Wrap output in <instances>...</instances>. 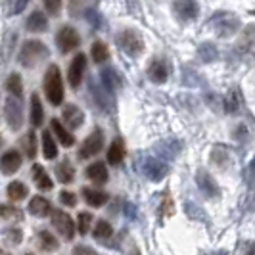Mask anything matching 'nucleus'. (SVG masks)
Returning a JSON list of instances; mask_svg holds the SVG:
<instances>
[{"mask_svg":"<svg viewBox=\"0 0 255 255\" xmlns=\"http://www.w3.org/2000/svg\"><path fill=\"white\" fill-rule=\"evenodd\" d=\"M21 167V153L17 150H8L0 157V171L4 175H13Z\"/></svg>","mask_w":255,"mask_h":255,"instance_id":"obj_14","label":"nucleus"},{"mask_svg":"<svg viewBox=\"0 0 255 255\" xmlns=\"http://www.w3.org/2000/svg\"><path fill=\"white\" fill-rule=\"evenodd\" d=\"M4 117L12 130H19L23 127V104L15 96H8L4 100Z\"/></svg>","mask_w":255,"mask_h":255,"instance_id":"obj_5","label":"nucleus"},{"mask_svg":"<svg viewBox=\"0 0 255 255\" xmlns=\"http://www.w3.org/2000/svg\"><path fill=\"white\" fill-rule=\"evenodd\" d=\"M27 31H31V33H44L46 29H48V19H46V15L42 12H33L29 17H27Z\"/></svg>","mask_w":255,"mask_h":255,"instance_id":"obj_25","label":"nucleus"},{"mask_svg":"<svg viewBox=\"0 0 255 255\" xmlns=\"http://www.w3.org/2000/svg\"><path fill=\"white\" fill-rule=\"evenodd\" d=\"M242 255H255V242H246L242 246Z\"/></svg>","mask_w":255,"mask_h":255,"instance_id":"obj_50","label":"nucleus"},{"mask_svg":"<svg viewBox=\"0 0 255 255\" xmlns=\"http://www.w3.org/2000/svg\"><path fill=\"white\" fill-rule=\"evenodd\" d=\"M196 184H198V188L202 190V194H204L205 198H211L213 200V198H219V194H221L219 184L205 169H200L196 173Z\"/></svg>","mask_w":255,"mask_h":255,"instance_id":"obj_13","label":"nucleus"},{"mask_svg":"<svg viewBox=\"0 0 255 255\" xmlns=\"http://www.w3.org/2000/svg\"><path fill=\"white\" fill-rule=\"evenodd\" d=\"M52 227L60 232V236L65 238V240H73L77 232V225L75 221L65 213L64 209H52Z\"/></svg>","mask_w":255,"mask_h":255,"instance_id":"obj_6","label":"nucleus"},{"mask_svg":"<svg viewBox=\"0 0 255 255\" xmlns=\"http://www.w3.org/2000/svg\"><path fill=\"white\" fill-rule=\"evenodd\" d=\"M44 94L52 106H62L64 102V81L56 64H52L44 73Z\"/></svg>","mask_w":255,"mask_h":255,"instance_id":"obj_2","label":"nucleus"},{"mask_svg":"<svg viewBox=\"0 0 255 255\" xmlns=\"http://www.w3.org/2000/svg\"><path fill=\"white\" fill-rule=\"evenodd\" d=\"M90 56H92L94 64H106V62L110 60V50H108L106 42L96 40V42L92 44V48H90Z\"/></svg>","mask_w":255,"mask_h":255,"instance_id":"obj_34","label":"nucleus"},{"mask_svg":"<svg viewBox=\"0 0 255 255\" xmlns=\"http://www.w3.org/2000/svg\"><path fill=\"white\" fill-rule=\"evenodd\" d=\"M0 219H4V221H21L23 213L13 205L0 204Z\"/></svg>","mask_w":255,"mask_h":255,"instance_id":"obj_38","label":"nucleus"},{"mask_svg":"<svg viewBox=\"0 0 255 255\" xmlns=\"http://www.w3.org/2000/svg\"><path fill=\"white\" fill-rule=\"evenodd\" d=\"M27 2H29V0H15V4H13V6H15V8H13V13L23 12L27 6Z\"/></svg>","mask_w":255,"mask_h":255,"instance_id":"obj_51","label":"nucleus"},{"mask_svg":"<svg viewBox=\"0 0 255 255\" xmlns=\"http://www.w3.org/2000/svg\"><path fill=\"white\" fill-rule=\"evenodd\" d=\"M117 42L121 46V50L125 52L130 58H136L144 52V40H142L140 33L134 31V29H125L119 33L117 37Z\"/></svg>","mask_w":255,"mask_h":255,"instance_id":"obj_4","label":"nucleus"},{"mask_svg":"<svg viewBox=\"0 0 255 255\" xmlns=\"http://www.w3.org/2000/svg\"><path fill=\"white\" fill-rule=\"evenodd\" d=\"M73 255H96V252L90 250V248H87V246H79V248H75Z\"/></svg>","mask_w":255,"mask_h":255,"instance_id":"obj_49","label":"nucleus"},{"mask_svg":"<svg viewBox=\"0 0 255 255\" xmlns=\"http://www.w3.org/2000/svg\"><path fill=\"white\" fill-rule=\"evenodd\" d=\"M6 236L10 238V244H13V246H17V244L23 240V232L19 229H10L6 232Z\"/></svg>","mask_w":255,"mask_h":255,"instance_id":"obj_46","label":"nucleus"},{"mask_svg":"<svg viewBox=\"0 0 255 255\" xmlns=\"http://www.w3.org/2000/svg\"><path fill=\"white\" fill-rule=\"evenodd\" d=\"M62 117H64V123L67 128H79L83 123H85V114L77 108L75 104H67L62 112Z\"/></svg>","mask_w":255,"mask_h":255,"instance_id":"obj_17","label":"nucleus"},{"mask_svg":"<svg viewBox=\"0 0 255 255\" xmlns=\"http://www.w3.org/2000/svg\"><path fill=\"white\" fill-rule=\"evenodd\" d=\"M198 81H202V77L198 75L196 71H192V69H188V67H184V85L194 87V85H200Z\"/></svg>","mask_w":255,"mask_h":255,"instance_id":"obj_44","label":"nucleus"},{"mask_svg":"<svg viewBox=\"0 0 255 255\" xmlns=\"http://www.w3.org/2000/svg\"><path fill=\"white\" fill-rule=\"evenodd\" d=\"M207 104L215 110V112H225V98L223 96H217V94H207Z\"/></svg>","mask_w":255,"mask_h":255,"instance_id":"obj_43","label":"nucleus"},{"mask_svg":"<svg viewBox=\"0 0 255 255\" xmlns=\"http://www.w3.org/2000/svg\"><path fill=\"white\" fill-rule=\"evenodd\" d=\"M25 255H33V254H25Z\"/></svg>","mask_w":255,"mask_h":255,"instance_id":"obj_53","label":"nucleus"},{"mask_svg":"<svg viewBox=\"0 0 255 255\" xmlns=\"http://www.w3.org/2000/svg\"><path fill=\"white\" fill-rule=\"evenodd\" d=\"M100 81H102V87L108 92H115V90L123 87V79L114 67H102L100 69Z\"/></svg>","mask_w":255,"mask_h":255,"instance_id":"obj_16","label":"nucleus"},{"mask_svg":"<svg viewBox=\"0 0 255 255\" xmlns=\"http://www.w3.org/2000/svg\"><path fill=\"white\" fill-rule=\"evenodd\" d=\"M148 77L155 85L165 83L167 79H169V64H167L165 60H159V58L152 60V64L148 67Z\"/></svg>","mask_w":255,"mask_h":255,"instance_id":"obj_15","label":"nucleus"},{"mask_svg":"<svg viewBox=\"0 0 255 255\" xmlns=\"http://www.w3.org/2000/svg\"><path fill=\"white\" fill-rule=\"evenodd\" d=\"M240 104H242V94L238 92L236 89H232L225 96V112L230 115L238 114V110H240Z\"/></svg>","mask_w":255,"mask_h":255,"instance_id":"obj_33","label":"nucleus"},{"mask_svg":"<svg viewBox=\"0 0 255 255\" xmlns=\"http://www.w3.org/2000/svg\"><path fill=\"white\" fill-rule=\"evenodd\" d=\"M209 27L221 38L234 37L238 33V29H240V17L232 12H217L211 15Z\"/></svg>","mask_w":255,"mask_h":255,"instance_id":"obj_1","label":"nucleus"},{"mask_svg":"<svg viewBox=\"0 0 255 255\" xmlns=\"http://www.w3.org/2000/svg\"><path fill=\"white\" fill-rule=\"evenodd\" d=\"M211 159H213V163L215 165H219L221 169H225V167L229 165V152L225 150V148H221V146H217V148H213V152H211Z\"/></svg>","mask_w":255,"mask_h":255,"instance_id":"obj_39","label":"nucleus"},{"mask_svg":"<svg viewBox=\"0 0 255 255\" xmlns=\"http://www.w3.org/2000/svg\"><path fill=\"white\" fill-rule=\"evenodd\" d=\"M104 148V132L102 128H94L89 136L85 138L83 146L79 148V157L81 159H89V157H94L102 152Z\"/></svg>","mask_w":255,"mask_h":255,"instance_id":"obj_7","label":"nucleus"},{"mask_svg":"<svg viewBox=\"0 0 255 255\" xmlns=\"http://www.w3.org/2000/svg\"><path fill=\"white\" fill-rule=\"evenodd\" d=\"M85 175H87V179L92 180L94 184H106L108 182V179H110V173H108V167H106V163H102V161H94V163H90L89 167H87V171H85Z\"/></svg>","mask_w":255,"mask_h":255,"instance_id":"obj_20","label":"nucleus"},{"mask_svg":"<svg viewBox=\"0 0 255 255\" xmlns=\"http://www.w3.org/2000/svg\"><path fill=\"white\" fill-rule=\"evenodd\" d=\"M19 144H21V150L29 159L37 157V134H35V130H27Z\"/></svg>","mask_w":255,"mask_h":255,"instance_id":"obj_28","label":"nucleus"},{"mask_svg":"<svg viewBox=\"0 0 255 255\" xmlns=\"http://www.w3.org/2000/svg\"><path fill=\"white\" fill-rule=\"evenodd\" d=\"M92 215H90L89 211H81L79 215H77V221H75V225H77V232L81 234V236H85V234H89V230H90V225H92Z\"/></svg>","mask_w":255,"mask_h":255,"instance_id":"obj_37","label":"nucleus"},{"mask_svg":"<svg viewBox=\"0 0 255 255\" xmlns=\"http://www.w3.org/2000/svg\"><path fill=\"white\" fill-rule=\"evenodd\" d=\"M234 138L236 140H246L248 138V128L244 127V125H238L236 130H234Z\"/></svg>","mask_w":255,"mask_h":255,"instance_id":"obj_47","label":"nucleus"},{"mask_svg":"<svg viewBox=\"0 0 255 255\" xmlns=\"http://www.w3.org/2000/svg\"><path fill=\"white\" fill-rule=\"evenodd\" d=\"M92 234H94V238H96V240H108V238H112V236H114V227H112L108 221L100 219L98 223H94V230H92Z\"/></svg>","mask_w":255,"mask_h":255,"instance_id":"obj_35","label":"nucleus"},{"mask_svg":"<svg viewBox=\"0 0 255 255\" xmlns=\"http://www.w3.org/2000/svg\"><path fill=\"white\" fill-rule=\"evenodd\" d=\"M6 194H8V198H10L12 202H21V200H25V198H27L29 188H27L21 180H13V182H10V184H8Z\"/></svg>","mask_w":255,"mask_h":255,"instance_id":"obj_31","label":"nucleus"},{"mask_svg":"<svg viewBox=\"0 0 255 255\" xmlns=\"http://www.w3.org/2000/svg\"><path fill=\"white\" fill-rule=\"evenodd\" d=\"M60 204L67 205V207H75L77 205V194L71 190H62L60 192Z\"/></svg>","mask_w":255,"mask_h":255,"instance_id":"obj_41","label":"nucleus"},{"mask_svg":"<svg viewBox=\"0 0 255 255\" xmlns=\"http://www.w3.org/2000/svg\"><path fill=\"white\" fill-rule=\"evenodd\" d=\"M123 159H125V144L121 138H115L108 150V163L119 165V163H123Z\"/></svg>","mask_w":255,"mask_h":255,"instance_id":"obj_27","label":"nucleus"},{"mask_svg":"<svg viewBox=\"0 0 255 255\" xmlns=\"http://www.w3.org/2000/svg\"><path fill=\"white\" fill-rule=\"evenodd\" d=\"M31 177H33V182L37 184L38 190L48 192L54 188V180L50 179V175L46 173V169H44L42 165L35 163V165L31 167Z\"/></svg>","mask_w":255,"mask_h":255,"instance_id":"obj_19","label":"nucleus"},{"mask_svg":"<svg viewBox=\"0 0 255 255\" xmlns=\"http://www.w3.org/2000/svg\"><path fill=\"white\" fill-rule=\"evenodd\" d=\"M56 44L62 54H67V52L75 50L77 46L81 44V37L77 33L75 27L71 25H64L60 31H58V37H56Z\"/></svg>","mask_w":255,"mask_h":255,"instance_id":"obj_8","label":"nucleus"},{"mask_svg":"<svg viewBox=\"0 0 255 255\" xmlns=\"http://www.w3.org/2000/svg\"><path fill=\"white\" fill-rule=\"evenodd\" d=\"M0 255H10V254H4V252H0Z\"/></svg>","mask_w":255,"mask_h":255,"instance_id":"obj_52","label":"nucleus"},{"mask_svg":"<svg viewBox=\"0 0 255 255\" xmlns=\"http://www.w3.org/2000/svg\"><path fill=\"white\" fill-rule=\"evenodd\" d=\"M142 171H144V175L150 180L159 182V180H163L167 177L169 165H167L165 161L157 159V157H146L144 163H142Z\"/></svg>","mask_w":255,"mask_h":255,"instance_id":"obj_10","label":"nucleus"},{"mask_svg":"<svg viewBox=\"0 0 255 255\" xmlns=\"http://www.w3.org/2000/svg\"><path fill=\"white\" fill-rule=\"evenodd\" d=\"M85 19H87L94 29H102L104 27L102 13L98 12V10H94V8H87V10H85Z\"/></svg>","mask_w":255,"mask_h":255,"instance_id":"obj_40","label":"nucleus"},{"mask_svg":"<svg viewBox=\"0 0 255 255\" xmlns=\"http://www.w3.org/2000/svg\"><path fill=\"white\" fill-rule=\"evenodd\" d=\"M37 240H38L40 250H44V252H58V248H60L58 238L52 234L50 230H40L37 236Z\"/></svg>","mask_w":255,"mask_h":255,"instance_id":"obj_29","label":"nucleus"},{"mask_svg":"<svg viewBox=\"0 0 255 255\" xmlns=\"http://www.w3.org/2000/svg\"><path fill=\"white\" fill-rule=\"evenodd\" d=\"M29 213L33 215V217H48V215H52V204L44 198V196H35V198H31V202H29Z\"/></svg>","mask_w":255,"mask_h":255,"instance_id":"obj_18","label":"nucleus"},{"mask_svg":"<svg viewBox=\"0 0 255 255\" xmlns=\"http://www.w3.org/2000/svg\"><path fill=\"white\" fill-rule=\"evenodd\" d=\"M50 128H52V132L56 134V138L60 140V144H62V146H65V148H71V146L75 144V136H73V132H69V130H67V127H65L60 119H52Z\"/></svg>","mask_w":255,"mask_h":255,"instance_id":"obj_21","label":"nucleus"},{"mask_svg":"<svg viewBox=\"0 0 255 255\" xmlns=\"http://www.w3.org/2000/svg\"><path fill=\"white\" fill-rule=\"evenodd\" d=\"M44 6L52 15H58L62 12V0H44Z\"/></svg>","mask_w":255,"mask_h":255,"instance_id":"obj_45","label":"nucleus"},{"mask_svg":"<svg viewBox=\"0 0 255 255\" xmlns=\"http://www.w3.org/2000/svg\"><path fill=\"white\" fill-rule=\"evenodd\" d=\"M198 58H200V62H204V64H213L219 58L217 46H215L213 42H204V44H200V46H198Z\"/></svg>","mask_w":255,"mask_h":255,"instance_id":"obj_30","label":"nucleus"},{"mask_svg":"<svg viewBox=\"0 0 255 255\" xmlns=\"http://www.w3.org/2000/svg\"><path fill=\"white\" fill-rule=\"evenodd\" d=\"M83 198H85V202L90 207H102V205L108 204L110 194L104 190H98V188H83Z\"/></svg>","mask_w":255,"mask_h":255,"instance_id":"obj_23","label":"nucleus"},{"mask_svg":"<svg viewBox=\"0 0 255 255\" xmlns=\"http://www.w3.org/2000/svg\"><path fill=\"white\" fill-rule=\"evenodd\" d=\"M89 90H90V96L94 104L98 106V110H102L104 114H112L114 110V98H112V92L104 89L102 85H98L94 79L89 83Z\"/></svg>","mask_w":255,"mask_h":255,"instance_id":"obj_9","label":"nucleus"},{"mask_svg":"<svg viewBox=\"0 0 255 255\" xmlns=\"http://www.w3.org/2000/svg\"><path fill=\"white\" fill-rule=\"evenodd\" d=\"M42 153L46 159H56L58 157V144L54 140L50 130H42Z\"/></svg>","mask_w":255,"mask_h":255,"instance_id":"obj_32","label":"nucleus"},{"mask_svg":"<svg viewBox=\"0 0 255 255\" xmlns=\"http://www.w3.org/2000/svg\"><path fill=\"white\" fill-rule=\"evenodd\" d=\"M244 179H246L248 188L254 190V186H255V157L250 161V165L246 167V175H244Z\"/></svg>","mask_w":255,"mask_h":255,"instance_id":"obj_42","label":"nucleus"},{"mask_svg":"<svg viewBox=\"0 0 255 255\" xmlns=\"http://www.w3.org/2000/svg\"><path fill=\"white\" fill-rule=\"evenodd\" d=\"M56 179L60 180L62 184H71L75 180V167L69 159H62L56 165Z\"/></svg>","mask_w":255,"mask_h":255,"instance_id":"obj_24","label":"nucleus"},{"mask_svg":"<svg viewBox=\"0 0 255 255\" xmlns=\"http://www.w3.org/2000/svg\"><path fill=\"white\" fill-rule=\"evenodd\" d=\"M6 89L10 92V96H15V98H21L23 96V85H21V77L17 73H12L6 81Z\"/></svg>","mask_w":255,"mask_h":255,"instance_id":"obj_36","label":"nucleus"},{"mask_svg":"<svg viewBox=\"0 0 255 255\" xmlns=\"http://www.w3.org/2000/svg\"><path fill=\"white\" fill-rule=\"evenodd\" d=\"M31 125L33 127H40L42 121H44V110H42V102H40V96L37 92L31 94Z\"/></svg>","mask_w":255,"mask_h":255,"instance_id":"obj_26","label":"nucleus"},{"mask_svg":"<svg viewBox=\"0 0 255 255\" xmlns=\"http://www.w3.org/2000/svg\"><path fill=\"white\" fill-rule=\"evenodd\" d=\"M85 69H87V56H85L83 52H79L75 58L71 60L69 69H67V81H69V85H71L73 89H77V87L81 85L83 75H85Z\"/></svg>","mask_w":255,"mask_h":255,"instance_id":"obj_11","label":"nucleus"},{"mask_svg":"<svg viewBox=\"0 0 255 255\" xmlns=\"http://www.w3.org/2000/svg\"><path fill=\"white\" fill-rule=\"evenodd\" d=\"M46 58H48V48L40 40H25L23 46H21V50H19V56H17L19 64L23 65V67H27V69L37 67Z\"/></svg>","mask_w":255,"mask_h":255,"instance_id":"obj_3","label":"nucleus"},{"mask_svg":"<svg viewBox=\"0 0 255 255\" xmlns=\"http://www.w3.org/2000/svg\"><path fill=\"white\" fill-rule=\"evenodd\" d=\"M0 144H2V140H0Z\"/></svg>","mask_w":255,"mask_h":255,"instance_id":"obj_54","label":"nucleus"},{"mask_svg":"<svg viewBox=\"0 0 255 255\" xmlns=\"http://www.w3.org/2000/svg\"><path fill=\"white\" fill-rule=\"evenodd\" d=\"M180 148H182V144H180L179 140L169 138V140L159 142V144L155 146V152L159 153V157H161V159H175V157L179 155Z\"/></svg>","mask_w":255,"mask_h":255,"instance_id":"obj_22","label":"nucleus"},{"mask_svg":"<svg viewBox=\"0 0 255 255\" xmlns=\"http://www.w3.org/2000/svg\"><path fill=\"white\" fill-rule=\"evenodd\" d=\"M186 211H188V215H190V217H200V219H204V215L200 213V207H198V205L186 204Z\"/></svg>","mask_w":255,"mask_h":255,"instance_id":"obj_48","label":"nucleus"},{"mask_svg":"<svg viewBox=\"0 0 255 255\" xmlns=\"http://www.w3.org/2000/svg\"><path fill=\"white\" fill-rule=\"evenodd\" d=\"M173 12L180 21H192L198 17L200 6L196 0H175L173 2Z\"/></svg>","mask_w":255,"mask_h":255,"instance_id":"obj_12","label":"nucleus"}]
</instances>
